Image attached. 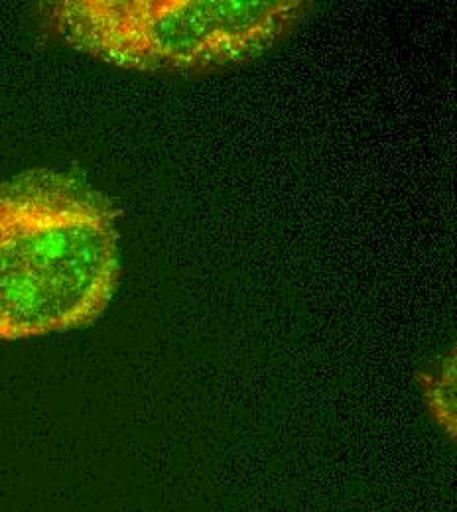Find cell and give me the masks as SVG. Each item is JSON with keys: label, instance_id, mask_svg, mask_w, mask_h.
I'll use <instances>...</instances> for the list:
<instances>
[{"label": "cell", "instance_id": "obj_1", "mask_svg": "<svg viewBox=\"0 0 457 512\" xmlns=\"http://www.w3.org/2000/svg\"><path fill=\"white\" fill-rule=\"evenodd\" d=\"M121 211L75 170L0 182V343L83 329L121 276Z\"/></svg>", "mask_w": 457, "mask_h": 512}, {"label": "cell", "instance_id": "obj_3", "mask_svg": "<svg viewBox=\"0 0 457 512\" xmlns=\"http://www.w3.org/2000/svg\"><path fill=\"white\" fill-rule=\"evenodd\" d=\"M424 396L434 420L452 438L456 436V357L448 355L432 373L422 375Z\"/></svg>", "mask_w": 457, "mask_h": 512}, {"label": "cell", "instance_id": "obj_2", "mask_svg": "<svg viewBox=\"0 0 457 512\" xmlns=\"http://www.w3.org/2000/svg\"><path fill=\"white\" fill-rule=\"evenodd\" d=\"M48 22L73 50L127 71H207L257 60L292 34L304 0H60Z\"/></svg>", "mask_w": 457, "mask_h": 512}]
</instances>
